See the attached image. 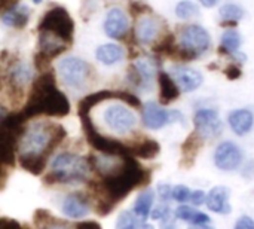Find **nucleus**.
<instances>
[{"label": "nucleus", "instance_id": "1", "mask_svg": "<svg viewBox=\"0 0 254 229\" xmlns=\"http://www.w3.org/2000/svg\"><path fill=\"white\" fill-rule=\"evenodd\" d=\"M150 182V171L146 170L137 158L125 155L119 159L118 165L106 176L89 180L92 191V207L100 216H109L115 207L124 201L135 188L146 186Z\"/></svg>", "mask_w": 254, "mask_h": 229}, {"label": "nucleus", "instance_id": "2", "mask_svg": "<svg viewBox=\"0 0 254 229\" xmlns=\"http://www.w3.org/2000/svg\"><path fill=\"white\" fill-rule=\"evenodd\" d=\"M71 106L67 95L57 86V76L52 69L42 72L33 79L27 101L21 110L28 122L37 116L64 118L70 113Z\"/></svg>", "mask_w": 254, "mask_h": 229}, {"label": "nucleus", "instance_id": "3", "mask_svg": "<svg viewBox=\"0 0 254 229\" xmlns=\"http://www.w3.org/2000/svg\"><path fill=\"white\" fill-rule=\"evenodd\" d=\"M65 137L67 131L63 125L43 121L36 122L34 125L25 127L18 143V155H31L49 159Z\"/></svg>", "mask_w": 254, "mask_h": 229}, {"label": "nucleus", "instance_id": "4", "mask_svg": "<svg viewBox=\"0 0 254 229\" xmlns=\"http://www.w3.org/2000/svg\"><path fill=\"white\" fill-rule=\"evenodd\" d=\"M92 176V168L88 158L73 152H60L49 164V171L43 177V183L52 185H71L88 183Z\"/></svg>", "mask_w": 254, "mask_h": 229}, {"label": "nucleus", "instance_id": "5", "mask_svg": "<svg viewBox=\"0 0 254 229\" xmlns=\"http://www.w3.org/2000/svg\"><path fill=\"white\" fill-rule=\"evenodd\" d=\"M37 33H46L71 46L74 39V19L64 6H54L40 18Z\"/></svg>", "mask_w": 254, "mask_h": 229}, {"label": "nucleus", "instance_id": "6", "mask_svg": "<svg viewBox=\"0 0 254 229\" xmlns=\"http://www.w3.org/2000/svg\"><path fill=\"white\" fill-rule=\"evenodd\" d=\"M210 46L211 36L208 34V31L198 24H189L180 31V40L177 43L176 57L183 61L196 60L202 54H205Z\"/></svg>", "mask_w": 254, "mask_h": 229}, {"label": "nucleus", "instance_id": "7", "mask_svg": "<svg viewBox=\"0 0 254 229\" xmlns=\"http://www.w3.org/2000/svg\"><path fill=\"white\" fill-rule=\"evenodd\" d=\"M79 118H80V122H82V131H83V134L86 137V142L94 151H97L101 155H112V156L131 155L129 146L122 143L121 140L104 136L97 128V125L94 124L89 113H82V115H79Z\"/></svg>", "mask_w": 254, "mask_h": 229}, {"label": "nucleus", "instance_id": "8", "mask_svg": "<svg viewBox=\"0 0 254 229\" xmlns=\"http://www.w3.org/2000/svg\"><path fill=\"white\" fill-rule=\"evenodd\" d=\"M57 73L65 86L80 91L89 85V82L94 76V69L83 58L68 55V57H63L58 61Z\"/></svg>", "mask_w": 254, "mask_h": 229}, {"label": "nucleus", "instance_id": "9", "mask_svg": "<svg viewBox=\"0 0 254 229\" xmlns=\"http://www.w3.org/2000/svg\"><path fill=\"white\" fill-rule=\"evenodd\" d=\"M104 125L118 136H128L137 127V115L124 103H112L103 110Z\"/></svg>", "mask_w": 254, "mask_h": 229}, {"label": "nucleus", "instance_id": "10", "mask_svg": "<svg viewBox=\"0 0 254 229\" xmlns=\"http://www.w3.org/2000/svg\"><path fill=\"white\" fill-rule=\"evenodd\" d=\"M107 100H119L121 103H125L127 106L140 109L141 107V101L140 98L132 94L131 91H119V89H101V91H95L92 94H88L86 97H83L77 106V115L82 113H91V109L98 106L103 101Z\"/></svg>", "mask_w": 254, "mask_h": 229}, {"label": "nucleus", "instance_id": "11", "mask_svg": "<svg viewBox=\"0 0 254 229\" xmlns=\"http://www.w3.org/2000/svg\"><path fill=\"white\" fill-rule=\"evenodd\" d=\"M143 124L149 130H161L165 125L182 122L183 116L179 110H167L161 107L155 101H149L143 106V115H141Z\"/></svg>", "mask_w": 254, "mask_h": 229}, {"label": "nucleus", "instance_id": "12", "mask_svg": "<svg viewBox=\"0 0 254 229\" xmlns=\"http://www.w3.org/2000/svg\"><path fill=\"white\" fill-rule=\"evenodd\" d=\"M158 76V61L153 58H138L134 64L128 67V82L140 89H147L152 86L155 77Z\"/></svg>", "mask_w": 254, "mask_h": 229}, {"label": "nucleus", "instance_id": "13", "mask_svg": "<svg viewBox=\"0 0 254 229\" xmlns=\"http://www.w3.org/2000/svg\"><path fill=\"white\" fill-rule=\"evenodd\" d=\"M193 125L195 133L201 139H217L223 131V122L219 118L217 112L213 109H199L193 115Z\"/></svg>", "mask_w": 254, "mask_h": 229}, {"label": "nucleus", "instance_id": "14", "mask_svg": "<svg viewBox=\"0 0 254 229\" xmlns=\"http://www.w3.org/2000/svg\"><path fill=\"white\" fill-rule=\"evenodd\" d=\"M92 209V198L86 192L74 191L61 203V213L70 221H83Z\"/></svg>", "mask_w": 254, "mask_h": 229}, {"label": "nucleus", "instance_id": "15", "mask_svg": "<svg viewBox=\"0 0 254 229\" xmlns=\"http://www.w3.org/2000/svg\"><path fill=\"white\" fill-rule=\"evenodd\" d=\"M244 153L234 142H222L214 152V165L222 171H235L241 167Z\"/></svg>", "mask_w": 254, "mask_h": 229}, {"label": "nucleus", "instance_id": "16", "mask_svg": "<svg viewBox=\"0 0 254 229\" xmlns=\"http://www.w3.org/2000/svg\"><path fill=\"white\" fill-rule=\"evenodd\" d=\"M104 33L113 40H124L129 33V18L124 9L115 6L110 7L103 22Z\"/></svg>", "mask_w": 254, "mask_h": 229}, {"label": "nucleus", "instance_id": "17", "mask_svg": "<svg viewBox=\"0 0 254 229\" xmlns=\"http://www.w3.org/2000/svg\"><path fill=\"white\" fill-rule=\"evenodd\" d=\"M161 30H162L161 19L150 16V15H143L135 22L134 39L140 45H150V43H155L158 40Z\"/></svg>", "mask_w": 254, "mask_h": 229}, {"label": "nucleus", "instance_id": "18", "mask_svg": "<svg viewBox=\"0 0 254 229\" xmlns=\"http://www.w3.org/2000/svg\"><path fill=\"white\" fill-rule=\"evenodd\" d=\"M6 77L10 92L22 94V89L33 80V69L21 60H13L7 66Z\"/></svg>", "mask_w": 254, "mask_h": 229}, {"label": "nucleus", "instance_id": "19", "mask_svg": "<svg viewBox=\"0 0 254 229\" xmlns=\"http://www.w3.org/2000/svg\"><path fill=\"white\" fill-rule=\"evenodd\" d=\"M229 198H231V189L226 188V186L219 185V186L211 188L210 192L207 194L205 206L213 213H217V215H229L232 212Z\"/></svg>", "mask_w": 254, "mask_h": 229}, {"label": "nucleus", "instance_id": "20", "mask_svg": "<svg viewBox=\"0 0 254 229\" xmlns=\"http://www.w3.org/2000/svg\"><path fill=\"white\" fill-rule=\"evenodd\" d=\"M173 77L177 82L179 88L185 92H192L195 89H198L202 82H204V76L199 70L192 69V67H176L173 70Z\"/></svg>", "mask_w": 254, "mask_h": 229}, {"label": "nucleus", "instance_id": "21", "mask_svg": "<svg viewBox=\"0 0 254 229\" xmlns=\"http://www.w3.org/2000/svg\"><path fill=\"white\" fill-rule=\"evenodd\" d=\"M31 16V10L27 4H15L13 7L7 9L1 16L0 21L3 22V25L9 27V28H15V30H22L27 27L28 21Z\"/></svg>", "mask_w": 254, "mask_h": 229}, {"label": "nucleus", "instance_id": "22", "mask_svg": "<svg viewBox=\"0 0 254 229\" xmlns=\"http://www.w3.org/2000/svg\"><path fill=\"white\" fill-rule=\"evenodd\" d=\"M228 122L231 130L237 136H246L253 130L254 115L249 109H237L232 110L228 116Z\"/></svg>", "mask_w": 254, "mask_h": 229}, {"label": "nucleus", "instance_id": "23", "mask_svg": "<svg viewBox=\"0 0 254 229\" xmlns=\"http://www.w3.org/2000/svg\"><path fill=\"white\" fill-rule=\"evenodd\" d=\"M158 85H159V101L161 104H170L174 100H177L180 97L182 89L179 88L177 82L174 80V77L167 73V72H158Z\"/></svg>", "mask_w": 254, "mask_h": 229}, {"label": "nucleus", "instance_id": "24", "mask_svg": "<svg viewBox=\"0 0 254 229\" xmlns=\"http://www.w3.org/2000/svg\"><path fill=\"white\" fill-rule=\"evenodd\" d=\"M125 49L119 43H103L95 49V58L104 66H113L125 58Z\"/></svg>", "mask_w": 254, "mask_h": 229}, {"label": "nucleus", "instance_id": "25", "mask_svg": "<svg viewBox=\"0 0 254 229\" xmlns=\"http://www.w3.org/2000/svg\"><path fill=\"white\" fill-rule=\"evenodd\" d=\"M153 203H155V191L150 188L143 189L135 201H134V207H132V213L135 215V218L140 222H146L150 218L152 209H153Z\"/></svg>", "mask_w": 254, "mask_h": 229}, {"label": "nucleus", "instance_id": "26", "mask_svg": "<svg viewBox=\"0 0 254 229\" xmlns=\"http://www.w3.org/2000/svg\"><path fill=\"white\" fill-rule=\"evenodd\" d=\"M129 146V152L134 158H140V159H153L159 155L161 152V146L156 140L144 137Z\"/></svg>", "mask_w": 254, "mask_h": 229}, {"label": "nucleus", "instance_id": "27", "mask_svg": "<svg viewBox=\"0 0 254 229\" xmlns=\"http://www.w3.org/2000/svg\"><path fill=\"white\" fill-rule=\"evenodd\" d=\"M243 43V37L241 33L235 28H228L226 31H223L222 34V40H220V46H219V52L223 55H234L237 54V51L240 49Z\"/></svg>", "mask_w": 254, "mask_h": 229}, {"label": "nucleus", "instance_id": "28", "mask_svg": "<svg viewBox=\"0 0 254 229\" xmlns=\"http://www.w3.org/2000/svg\"><path fill=\"white\" fill-rule=\"evenodd\" d=\"M220 13V18L223 19V25H235L243 16H244V10L240 4H235V3H226L220 7L219 10Z\"/></svg>", "mask_w": 254, "mask_h": 229}, {"label": "nucleus", "instance_id": "29", "mask_svg": "<svg viewBox=\"0 0 254 229\" xmlns=\"http://www.w3.org/2000/svg\"><path fill=\"white\" fill-rule=\"evenodd\" d=\"M198 6L190 0H182L176 4V15L180 19H190L198 15Z\"/></svg>", "mask_w": 254, "mask_h": 229}, {"label": "nucleus", "instance_id": "30", "mask_svg": "<svg viewBox=\"0 0 254 229\" xmlns=\"http://www.w3.org/2000/svg\"><path fill=\"white\" fill-rule=\"evenodd\" d=\"M192 191L185 185H177L171 189V200H174L179 204H186L190 198Z\"/></svg>", "mask_w": 254, "mask_h": 229}, {"label": "nucleus", "instance_id": "31", "mask_svg": "<svg viewBox=\"0 0 254 229\" xmlns=\"http://www.w3.org/2000/svg\"><path fill=\"white\" fill-rule=\"evenodd\" d=\"M198 210H195L192 206H188V204H180L176 212H174V216L179 219V221H183V222H188V224H192L195 215H196Z\"/></svg>", "mask_w": 254, "mask_h": 229}, {"label": "nucleus", "instance_id": "32", "mask_svg": "<svg viewBox=\"0 0 254 229\" xmlns=\"http://www.w3.org/2000/svg\"><path fill=\"white\" fill-rule=\"evenodd\" d=\"M37 229H76V225L65 222V221H58L54 216H51L46 222L39 225Z\"/></svg>", "mask_w": 254, "mask_h": 229}, {"label": "nucleus", "instance_id": "33", "mask_svg": "<svg viewBox=\"0 0 254 229\" xmlns=\"http://www.w3.org/2000/svg\"><path fill=\"white\" fill-rule=\"evenodd\" d=\"M150 12H152V10H150V6L144 4L143 1L135 0V1H131V3H129V13H131L134 18H140V16L147 15V13H150Z\"/></svg>", "mask_w": 254, "mask_h": 229}, {"label": "nucleus", "instance_id": "34", "mask_svg": "<svg viewBox=\"0 0 254 229\" xmlns=\"http://www.w3.org/2000/svg\"><path fill=\"white\" fill-rule=\"evenodd\" d=\"M137 222H140V221L135 218V215H134L132 212H128V210H125V212H122V213L119 215V218H118V222H116V229L125 228V227L134 225V224H137Z\"/></svg>", "mask_w": 254, "mask_h": 229}, {"label": "nucleus", "instance_id": "35", "mask_svg": "<svg viewBox=\"0 0 254 229\" xmlns=\"http://www.w3.org/2000/svg\"><path fill=\"white\" fill-rule=\"evenodd\" d=\"M168 216H170V207L167 203H161V204L155 206L150 213V218L153 221H165Z\"/></svg>", "mask_w": 254, "mask_h": 229}, {"label": "nucleus", "instance_id": "36", "mask_svg": "<svg viewBox=\"0 0 254 229\" xmlns=\"http://www.w3.org/2000/svg\"><path fill=\"white\" fill-rule=\"evenodd\" d=\"M205 200H207V194L204 191H201V189L193 191L190 194V198H189V201H190V204L193 207H199V206L205 204Z\"/></svg>", "mask_w": 254, "mask_h": 229}, {"label": "nucleus", "instance_id": "37", "mask_svg": "<svg viewBox=\"0 0 254 229\" xmlns=\"http://www.w3.org/2000/svg\"><path fill=\"white\" fill-rule=\"evenodd\" d=\"M234 229H254V219L247 216V215H244V216L238 218Z\"/></svg>", "mask_w": 254, "mask_h": 229}, {"label": "nucleus", "instance_id": "38", "mask_svg": "<svg viewBox=\"0 0 254 229\" xmlns=\"http://www.w3.org/2000/svg\"><path fill=\"white\" fill-rule=\"evenodd\" d=\"M193 227H205V225H211V218L202 212H196L193 221H192Z\"/></svg>", "mask_w": 254, "mask_h": 229}, {"label": "nucleus", "instance_id": "39", "mask_svg": "<svg viewBox=\"0 0 254 229\" xmlns=\"http://www.w3.org/2000/svg\"><path fill=\"white\" fill-rule=\"evenodd\" d=\"M0 229H25L18 221L15 219H7V218H1L0 219Z\"/></svg>", "mask_w": 254, "mask_h": 229}, {"label": "nucleus", "instance_id": "40", "mask_svg": "<svg viewBox=\"0 0 254 229\" xmlns=\"http://www.w3.org/2000/svg\"><path fill=\"white\" fill-rule=\"evenodd\" d=\"M225 75H226V77L228 79H231V80H237V79H240L241 77V75H243V70L240 69V66H228L226 67V70H225Z\"/></svg>", "mask_w": 254, "mask_h": 229}, {"label": "nucleus", "instance_id": "41", "mask_svg": "<svg viewBox=\"0 0 254 229\" xmlns=\"http://www.w3.org/2000/svg\"><path fill=\"white\" fill-rule=\"evenodd\" d=\"M171 189H173V188H171L170 185H159V186L156 188V192H158L159 198L162 200V203L171 200Z\"/></svg>", "mask_w": 254, "mask_h": 229}, {"label": "nucleus", "instance_id": "42", "mask_svg": "<svg viewBox=\"0 0 254 229\" xmlns=\"http://www.w3.org/2000/svg\"><path fill=\"white\" fill-rule=\"evenodd\" d=\"M76 229H103L101 225L95 221H82V222H76Z\"/></svg>", "mask_w": 254, "mask_h": 229}, {"label": "nucleus", "instance_id": "43", "mask_svg": "<svg viewBox=\"0 0 254 229\" xmlns=\"http://www.w3.org/2000/svg\"><path fill=\"white\" fill-rule=\"evenodd\" d=\"M21 0H0V16L10 7H13L15 4H18Z\"/></svg>", "mask_w": 254, "mask_h": 229}, {"label": "nucleus", "instance_id": "44", "mask_svg": "<svg viewBox=\"0 0 254 229\" xmlns=\"http://www.w3.org/2000/svg\"><path fill=\"white\" fill-rule=\"evenodd\" d=\"M7 177H9V174H7L6 167H4L3 164H0V191H3V189H4L6 182H7Z\"/></svg>", "mask_w": 254, "mask_h": 229}, {"label": "nucleus", "instance_id": "45", "mask_svg": "<svg viewBox=\"0 0 254 229\" xmlns=\"http://www.w3.org/2000/svg\"><path fill=\"white\" fill-rule=\"evenodd\" d=\"M121 229H155L152 225H149V224H146V222H137V224H134V225H129V227H125V228H121Z\"/></svg>", "mask_w": 254, "mask_h": 229}, {"label": "nucleus", "instance_id": "46", "mask_svg": "<svg viewBox=\"0 0 254 229\" xmlns=\"http://www.w3.org/2000/svg\"><path fill=\"white\" fill-rule=\"evenodd\" d=\"M198 1H199L201 6H204V7H207V9L216 7V6L220 3V0H198Z\"/></svg>", "mask_w": 254, "mask_h": 229}, {"label": "nucleus", "instance_id": "47", "mask_svg": "<svg viewBox=\"0 0 254 229\" xmlns=\"http://www.w3.org/2000/svg\"><path fill=\"white\" fill-rule=\"evenodd\" d=\"M7 115H9V110L6 109V106H3V104L0 103V124L3 122V119H4Z\"/></svg>", "mask_w": 254, "mask_h": 229}, {"label": "nucleus", "instance_id": "48", "mask_svg": "<svg viewBox=\"0 0 254 229\" xmlns=\"http://www.w3.org/2000/svg\"><path fill=\"white\" fill-rule=\"evenodd\" d=\"M31 1H33L34 4H40V3H42L43 0H31Z\"/></svg>", "mask_w": 254, "mask_h": 229}, {"label": "nucleus", "instance_id": "49", "mask_svg": "<svg viewBox=\"0 0 254 229\" xmlns=\"http://www.w3.org/2000/svg\"><path fill=\"white\" fill-rule=\"evenodd\" d=\"M188 229H196L195 227H190V228H188Z\"/></svg>", "mask_w": 254, "mask_h": 229}]
</instances>
